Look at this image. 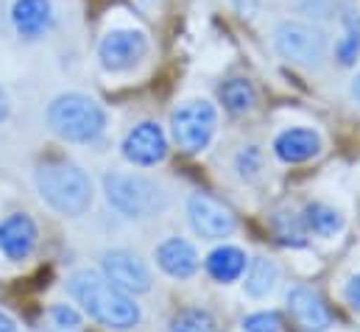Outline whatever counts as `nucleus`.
<instances>
[{
  "instance_id": "2",
  "label": "nucleus",
  "mask_w": 360,
  "mask_h": 332,
  "mask_svg": "<svg viewBox=\"0 0 360 332\" xmlns=\"http://www.w3.org/2000/svg\"><path fill=\"white\" fill-rule=\"evenodd\" d=\"M37 190L62 215H84L92 204L90 176L73 162H48L37 170Z\"/></svg>"
},
{
  "instance_id": "6",
  "label": "nucleus",
  "mask_w": 360,
  "mask_h": 332,
  "mask_svg": "<svg viewBox=\"0 0 360 332\" xmlns=\"http://www.w3.org/2000/svg\"><path fill=\"white\" fill-rule=\"evenodd\" d=\"M274 45L282 59L304 68H316L327 53V37L307 23H282L276 28Z\"/></svg>"
},
{
  "instance_id": "26",
  "label": "nucleus",
  "mask_w": 360,
  "mask_h": 332,
  "mask_svg": "<svg viewBox=\"0 0 360 332\" xmlns=\"http://www.w3.org/2000/svg\"><path fill=\"white\" fill-rule=\"evenodd\" d=\"M8 117V98H6V92L0 89V123Z\"/></svg>"
},
{
  "instance_id": "20",
  "label": "nucleus",
  "mask_w": 360,
  "mask_h": 332,
  "mask_svg": "<svg viewBox=\"0 0 360 332\" xmlns=\"http://www.w3.org/2000/svg\"><path fill=\"white\" fill-rule=\"evenodd\" d=\"M171 332H212V319L204 310H184L174 319Z\"/></svg>"
},
{
  "instance_id": "10",
  "label": "nucleus",
  "mask_w": 360,
  "mask_h": 332,
  "mask_svg": "<svg viewBox=\"0 0 360 332\" xmlns=\"http://www.w3.org/2000/svg\"><path fill=\"white\" fill-rule=\"evenodd\" d=\"M165 154H168V140H165V132L157 123H140L123 140V157L131 165L151 167L162 162Z\"/></svg>"
},
{
  "instance_id": "9",
  "label": "nucleus",
  "mask_w": 360,
  "mask_h": 332,
  "mask_svg": "<svg viewBox=\"0 0 360 332\" xmlns=\"http://www.w3.org/2000/svg\"><path fill=\"white\" fill-rule=\"evenodd\" d=\"M103 276L126 293H146L151 288V274H148L146 262L126 249L103 254Z\"/></svg>"
},
{
  "instance_id": "4",
  "label": "nucleus",
  "mask_w": 360,
  "mask_h": 332,
  "mask_svg": "<svg viewBox=\"0 0 360 332\" xmlns=\"http://www.w3.org/2000/svg\"><path fill=\"white\" fill-rule=\"evenodd\" d=\"M103 190L106 201L126 218H151L168 207L165 190L140 173H109Z\"/></svg>"
},
{
  "instance_id": "8",
  "label": "nucleus",
  "mask_w": 360,
  "mask_h": 332,
  "mask_svg": "<svg viewBox=\"0 0 360 332\" xmlns=\"http://www.w3.org/2000/svg\"><path fill=\"white\" fill-rule=\"evenodd\" d=\"M148 53V39L143 31H129V28H120V31H109L98 48V56H101V65L112 73H120V70H129L134 68L143 56Z\"/></svg>"
},
{
  "instance_id": "21",
  "label": "nucleus",
  "mask_w": 360,
  "mask_h": 332,
  "mask_svg": "<svg viewBox=\"0 0 360 332\" xmlns=\"http://www.w3.org/2000/svg\"><path fill=\"white\" fill-rule=\"evenodd\" d=\"M335 53H338V62L341 65H355V59H358L360 53V28H349L347 31V37L338 42Z\"/></svg>"
},
{
  "instance_id": "3",
  "label": "nucleus",
  "mask_w": 360,
  "mask_h": 332,
  "mask_svg": "<svg viewBox=\"0 0 360 332\" xmlns=\"http://www.w3.org/2000/svg\"><path fill=\"white\" fill-rule=\"evenodd\" d=\"M48 123L68 143H90L103 132L106 112L98 101H92L87 95L68 92L48 106Z\"/></svg>"
},
{
  "instance_id": "1",
  "label": "nucleus",
  "mask_w": 360,
  "mask_h": 332,
  "mask_svg": "<svg viewBox=\"0 0 360 332\" xmlns=\"http://www.w3.org/2000/svg\"><path fill=\"white\" fill-rule=\"evenodd\" d=\"M68 288H70V296L82 305V310L92 321L109 330H131L140 324V307L134 305V299L117 285H112L103 274L76 271Z\"/></svg>"
},
{
  "instance_id": "11",
  "label": "nucleus",
  "mask_w": 360,
  "mask_h": 332,
  "mask_svg": "<svg viewBox=\"0 0 360 332\" xmlns=\"http://www.w3.org/2000/svg\"><path fill=\"white\" fill-rule=\"evenodd\" d=\"M288 307H290L296 324L304 332H324L333 324V316H330L327 305L310 288H293L288 293Z\"/></svg>"
},
{
  "instance_id": "18",
  "label": "nucleus",
  "mask_w": 360,
  "mask_h": 332,
  "mask_svg": "<svg viewBox=\"0 0 360 332\" xmlns=\"http://www.w3.org/2000/svg\"><path fill=\"white\" fill-rule=\"evenodd\" d=\"M304 226L321 238H330L344 229V215L327 204H310L304 210Z\"/></svg>"
},
{
  "instance_id": "23",
  "label": "nucleus",
  "mask_w": 360,
  "mask_h": 332,
  "mask_svg": "<svg viewBox=\"0 0 360 332\" xmlns=\"http://www.w3.org/2000/svg\"><path fill=\"white\" fill-rule=\"evenodd\" d=\"M51 321H53V330H59V332H79V327H82L76 310H70V307H65V305H59V307L51 310Z\"/></svg>"
},
{
  "instance_id": "15",
  "label": "nucleus",
  "mask_w": 360,
  "mask_h": 332,
  "mask_svg": "<svg viewBox=\"0 0 360 332\" xmlns=\"http://www.w3.org/2000/svg\"><path fill=\"white\" fill-rule=\"evenodd\" d=\"M157 262H160V268H162L168 276H174V279H187V276H193L195 268H198V254L193 249V243H187V241H181V238H171V241H165V243L157 249Z\"/></svg>"
},
{
  "instance_id": "24",
  "label": "nucleus",
  "mask_w": 360,
  "mask_h": 332,
  "mask_svg": "<svg viewBox=\"0 0 360 332\" xmlns=\"http://www.w3.org/2000/svg\"><path fill=\"white\" fill-rule=\"evenodd\" d=\"M238 170H240V176H246V179L257 176V170H260V151H257V148L240 151V157H238Z\"/></svg>"
},
{
  "instance_id": "19",
  "label": "nucleus",
  "mask_w": 360,
  "mask_h": 332,
  "mask_svg": "<svg viewBox=\"0 0 360 332\" xmlns=\"http://www.w3.org/2000/svg\"><path fill=\"white\" fill-rule=\"evenodd\" d=\"M221 98H224V103H226V109H232V112H249L252 106H255V87L249 82H243V79H232V82H226L221 87Z\"/></svg>"
},
{
  "instance_id": "5",
  "label": "nucleus",
  "mask_w": 360,
  "mask_h": 332,
  "mask_svg": "<svg viewBox=\"0 0 360 332\" xmlns=\"http://www.w3.org/2000/svg\"><path fill=\"white\" fill-rule=\"evenodd\" d=\"M215 123H218V115H215L212 103H207V101H187V103H181L179 109L174 112L171 132H174V140H176V146H179L181 151L195 154V151L210 146V140L215 134Z\"/></svg>"
},
{
  "instance_id": "25",
  "label": "nucleus",
  "mask_w": 360,
  "mask_h": 332,
  "mask_svg": "<svg viewBox=\"0 0 360 332\" xmlns=\"http://www.w3.org/2000/svg\"><path fill=\"white\" fill-rule=\"evenodd\" d=\"M347 302L352 305V310H358L360 313V274H355L349 282H347Z\"/></svg>"
},
{
  "instance_id": "14",
  "label": "nucleus",
  "mask_w": 360,
  "mask_h": 332,
  "mask_svg": "<svg viewBox=\"0 0 360 332\" xmlns=\"http://www.w3.org/2000/svg\"><path fill=\"white\" fill-rule=\"evenodd\" d=\"M51 20H53L51 0H14V6H11V23L20 37L34 39V37L45 34Z\"/></svg>"
},
{
  "instance_id": "17",
  "label": "nucleus",
  "mask_w": 360,
  "mask_h": 332,
  "mask_svg": "<svg viewBox=\"0 0 360 332\" xmlns=\"http://www.w3.org/2000/svg\"><path fill=\"white\" fill-rule=\"evenodd\" d=\"M276 279H279V268L266 257H255L249 265V274H246V293L260 299V296L274 290Z\"/></svg>"
},
{
  "instance_id": "13",
  "label": "nucleus",
  "mask_w": 360,
  "mask_h": 332,
  "mask_svg": "<svg viewBox=\"0 0 360 332\" xmlns=\"http://www.w3.org/2000/svg\"><path fill=\"white\" fill-rule=\"evenodd\" d=\"M274 151L282 162H307L321 151V137L313 129H288L274 140Z\"/></svg>"
},
{
  "instance_id": "22",
  "label": "nucleus",
  "mask_w": 360,
  "mask_h": 332,
  "mask_svg": "<svg viewBox=\"0 0 360 332\" xmlns=\"http://www.w3.org/2000/svg\"><path fill=\"white\" fill-rule=\"evenodd\" d=\"M282 319L276 313H252L243 319V330L246 332H279Z\"/></svg>"
},
{
  "instance_id": "16",
  "label": "nucleus",
  "mask_w": 360,
  "mask_h": 332,
  "mask_svg": "<svg viewBox=\"0 0 360 332\" xmlns=\"http://www.w3.org/2000/svg\"><path fill=\"white\" fill-rule=\"evenodd\" d=\"M246 271V254L238 246H218L207 257V274L215 282H235Z\"/></svg>"
},
{
  "instance_id": "28",
  "label": "nucleus",
  "mask_w": 360,
  "mask_h": 332,
  "mask_svg": "<svg viewBox=\"0 0 360 332\" xmlns=\"http://www.w3.org/2000/svg\"><path fill=\"white\" fill-rule=\"evenodd\" d=\"M352 98H355V101L360 103V73L355 76V79H352Z\"/></svg>"
},
{
  "instance_id": "12",
  "label": "nucleus",
  "mask_w": 360,
  "mask_h": 332,
  "mask_svg": "<svg viewBox=\"0 0 360 332\" xmlns=\"http://www.w3.org/2000/svg\"><path fill=\"white\" fill-rule=\"evenodd\" d=\"M34 246H37V224L28 215L14 212L0 224V251L8 260L20 262V260L31 257Z\"/></svg>"
},
{
  "instance_id": "27",
  "label": "nucleus",
  "mask_w": 360,
  "mask_h": 332,
  "mask_svg": "<svg viewBox=\"0 0 360 332\" xmlns=\"http://www.w3.org/2000/svg\"><path fill=\"white\" fill-rule=\"evenodd\" d=\"M0 332H17L14 330V321L8 316H3V313H0Z\"/></svg>"
},
{
  "instance_id": "7",
  "label": "nucleus",
  "mask_w": 360,
  "mask_h": 332,
  "mask_svg": "<svg viewBox=\"0 0 360 332\" xmlns=\"http://www.w3.org/2000/svg\"><path fill=\"white\" fill-rule=\"evenodd\" d=\"M187 215H190V226L207 238V241H221L226 235L235 232V215L226 204H221L218 198L212 196H204V193H195L190 201H187Z\"/></svg>"
}]
</instances>
